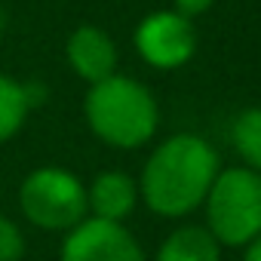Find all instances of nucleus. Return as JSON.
Segmentation results:
<instances>
[{"label": "nucleus", "mask_w": 261, "mask_h": 261, "mask_svg": "<svg viewBox=\"0 0 261 261\" xmlns=\"http://www.w3.org/2000/svg\"><path fill=\"white\" fill-rule=\"evenodd\" d=\"M194 49H197V31L191 19L181 16L178 10L151 13L136 28V53L151 68L160 71L181 68L185 62H191Z\"/></svg>", "instance_id": "423d86ee"}, {"label": "nucleus", "mask_w": 261, "mask_h": 261, "mask_svg": "<svg viewBox=\"0 0 261 261\" xmlns=\"http://www.w3.org/2000/svg\"><path fill=\"white\" fill-rule=\"evenodd\" d=\"M4 25H7V16H4V7H0V34H4Z\"/></svg>", "instance_id": "2eb2a0df"}, {"label": "nucleus", "mask_w": 261, "mask_h": 261, "mask_svg": "<svg viewBox=\"0 0 261 261\" xmlns=\"http://www.w3.org/2000/svg\"><path fill=\"white\" fill-rule=\"evenodd\" d=\"M59 261H148L142 243L123 221L86 215L65 233Z\"/></svg>", "instance_id": "39448f33"}, {"label": "nucleus", "mask_w": 261, "mask_h": 261, "mask_svg": "<svg viewBox=\"0 0 261 261\" xmlns=\"http://www.w3.org/2000/svg\"><path fill=\"white\" fill-rule=\"evenodd\" d=\"M243 261H261V233H258L255 240L246 243V255H243Z\"/></svg>", "instance_id": "4468645a"}, {"label": "nucleus", "mask_w": 261, "mask_h": 261, "mask_svg": "<svg viewBox=\"0 0 261 261\" xmlns=\"http://www.w3.org/2000/svg\"><path fill=\"white\" fill-rule=\"evenodd\" d=\"M83 114L95 139L123 151L148 145L160 123V108L151 89L123 74H111L98 83H89Z\"/></svg>", "instance_id": "f03ea898"}, {"label": "nucleus", "mask_w": 261, "mask_h": 261, "mask_svg": "<svg viewBox=\"0 0 261 261\" xmlns=\"http://www.w3.org/2000/svg\"><path fill=\"white\" fill-rule=\"evenodd\" d=\"M65 56H68L71 71L86 83H98V80L117 74V43L98 25L74 28L65 43Z\"/></svg>", "instance_id": "0eeeda50"}, {"label": "nucleus", "mask_w": 261, "mask_h": 261, "mask_svg": "<svg viewBox=\"0 0 261 261\" xmlns=\"http://www.w3.org/2000/svg\"><path fill=\"white\" fill-rule=\"evenodd\" d=\"M86 203H89V215L95 218L126 221L139 203V185L133 181V175L120 169H105L89 181Z\"/></svg>", "instance_id": "6e6552de"}, {"label": "nucleus", "mask_w": 261, "mask_h": 261, "mask_svg": "<svg viewBox=\"0 0 261 261\" xmlns=\"http://www.w3.org/2000/svg\"><path fill=\"white\" fill-rule=\"evenodd\" d=\"M209 7H212V0H175V10H178L181 16H188V19L203 16Z\"/></svg>", "instance_id": "ddd939ff"}, {"label": "nucleus", "mask_w": 261, "mask_h": 261, "mask_svg": "<svg viewBox=\"0 0 261 261\" xmlns=\"http://www.w3.org/2000/svg\"><path fill=\"white\" fill-rule=\"evenodd\" d=\"M154 261H221V243L212 237L209 227H178L172 230L160 249Z\"/></svg>", "instance_id": "1a4fd4ad"}, {"label": "nucleus", "mask_w": 261, "mask_h": 261, "mask_svg": "<svg viewBox=\"0 0 261 261\" xmlns=\"http://www.w3.org/2000/svg\"><path fill=\"white\" fill-rule=\"evenodd\" d=\"M25 230L7 218V215H0V261H22L25 258Z\"/></svg>", "instance_id": "f8f14e48"}, {"label": "nucleus", "mask_w": 261, "mask_h": 261, "mask_svg": "<svg viewBox=\"0 0 261 261\" xmlns=\"http://www.w3.org/2000/svg\"><path fill=\"white\" fill-rule=\"evenodd\" d=\"M19 209L46 233H68L89 215L86 185L65 166H37L19 185Z\"/></svg>", "instance_id": "7ed1b4c3"}, {"label": "nucleus", "mask_w": 261, "mask_h": 261, "mask_svg": "<svg viewBox=\"0 0 261 261\" xmlns=\"http://www.w3.org/2000/svg\"><path fill=\"white\" fill-rule=\"evenodd\" d=\"M203 203L209 230L218 243L246 246L261 233V172L249 166L218 172Z\"/></svg>", "instance_id": "20e7f679"}, {"label": "nucleus", "mask_w": 261, "mask_h": 261, "mask_svg": "<svg viewBox=\"0 0 261 261\" xmlns=\"http://www.w3.org/2000/svg\"><path fill=\"white\" fill-rule=\"evenodd\" d=\"M34 105H40V95L31 83H22L10 74H0V145L22 133Z\"/></svg>", "instance_id": "9d476101"}, {"label": "nucleus", "mask_w": 261, "mask_h": 261, "mask_svg": "<svg viewBox=\"0 0 261 261\" xmlns=\"http://www.w3.org/2000/svg\"><path fill=\"white\" fill-rule=\"evenodd\" d=\"M218 175V154L200 136L181 133L166 139L145 163L139 178V200L163 218L194 212Z\"/></svg>", "instance_id": "f257e3e1"}, {"label": "nucleus", "mask_w": 261, "mask_h": 261, "mask_svg": "<svg viewBox=\"0 0 261 261\" xmlns=\"http://www.w3.org/2000/svg\"><path fill=\"white\" fill-rule=\"evenodd\" d=\"M233 148L249 169L261 172V108H249L233 120Z\"/></svg>", "instance_id": "9b49d317"}]
</instances>
